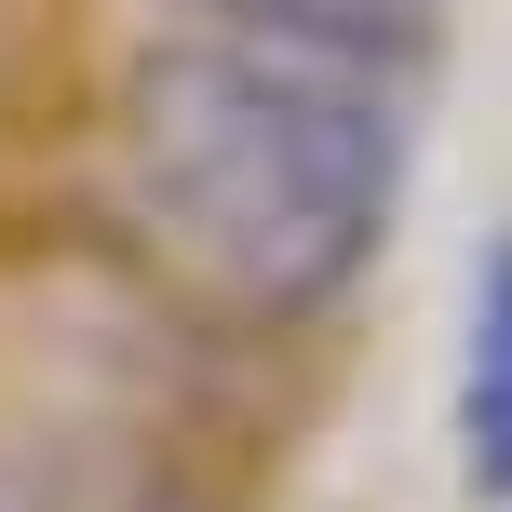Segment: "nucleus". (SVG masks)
<instances>
[{"label": "nucleus", "instance_id": "f03ea898", "mask_svg": "<svg viewBox=\"0 0 512 512\" xmlns=\"http://www.w3.org/2000/svg\"><path fill=\"white\" fill-rule=\"evenodd\" d=\"M162 27H230V41H297V54H351V68L405 81L432 54V0H149Z\"/></svg>", "mask_w": 512, "mask_h": 512}, {"label": "nucleus", "instance_id": "f257e3e1", "mask_svg": "<svg viewBox=\"0 0 512 512\" xmlns=\"http://www.w3.org/2000/svg\"><path fill=\"white\" fill-rule=\"evenodd\" d=\"M108 149H122L135 230L216 283L230 310H337L378 270L405 216V95L391 68L230 27H162L108 81Z\"/></svg>", "mask_w": 512, "mask_h": 512}, {"label": "nucleus", "instance_id": "7ed1b4c3", "mask_svg": "<svg viewBox=\"0 0 512 512\" xmlns=\"http://www.w3.org/2000/svg\"><path fill=\"white\" fill-rule=\"evenodd\" d=\"M459 472L472 499H512V243L472 283V364H459Z\"/></svg>", "mask_w": 512, "mask_h": 512}]
</instances>
